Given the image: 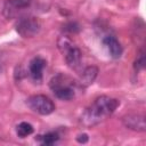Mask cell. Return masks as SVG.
Returning <instances> with one entry per match:
<instances>
[{
	"instance_id": "obj_3",
	"label": "cell",
	"mask_w": 146,
	"mask_h": 146,
	"mask_svg": "<svg viewBox=\"0 0 146 146\" xmlns=\"http://www.w3.org/2000/svg\"><path fill=\"white\" fill-rule=\"evenodd\" d=\"M27 106L35 113L41 115H49L55 111L54 102L44 95H33L26 100Z\"/></svg>"
},
{
	"instance_id": "obj_4",
	"label": "cell",
	"mask_w": 146,
	"mask_h": 146,
	"mask_svg": "<svg viewBox=\"0 0 146 146\" xmlns=\"http://www.w3.org/2000/svg\"><path fill=\"white\" fill-rule=\"evenodd\" d=\"M41 23L36 17H23L16 24L17 33L23 38H32L40 32Z\"/></svg>"
},
{
	"instance_id": "obj_14",
	"label": "cell",
	"mask_w": 146,
	"mask_h": 146,
	"mask_svg": "<svg viewBox=\"0 0 146 146\" xmlns=\"http://www.w3.org/2000/svg\"><path fill=\"white\" fill-rule=\"evenodd\" d=\"M65 30L70 31V32H76V31H79V26L75 23H68L67 25H65Z\"/></svg>"
},
{
	"instance_id": "obj_8",
	"label": "cell",
	"mask_w": 146,
	"mask_h": 146,
	"mask_svg": "<svg viewBox=\"0 0 146 146\" xmlns=\"http://www.w3.org/2000/svg\"><path fill=\"white\" fill-rule=\"evenodd\" d=\"M46 60L38 56V57H34L31 62H30V65H29V71H30V74L32 76V79L36 82L41 81L42 79V71L46 66Z\"/></svg>"
},
{
	"instance_id": "obj_11",
	"label": "cell",
	"mask_w": 146,
	"mask_h": 146,
	"mask_svg": "<svg viewBox=\"0 0 146 146\" xmlns=\"http://www.w3.org/2000/svg\"><path fill=\"white\" fill-rule=\"evenodd\" d=\"M33 127L32 124L27 123V122H21L17 127H16V133L18 137L21 138H25L27 136H30L33 132Z\"/></svg>"
},
{
	"instance_id": "obj_7",
	"label": "cell",
	"mask_w": 146,
	"mask_h": 146,
	"mask_svg": "<svg viewBox=\"0 0 146 146\" xmlns=\"http://www.w3.org/2000/svg\"><path fill=\"white\" fill-rule=\"evenodd\" d=\"M122 122L125 128L138 131V132H144L146 130V122H145V116L140 114H128L123 116Z\"/></svg>"
},
{
	"instance_id": "obj_10",
	"label": "cell",
	"mask_w": 146,
	"mask_h": 146,
	"mask_svg": "<svg viewBox=\"0 0 146 146\" xmlns=\"http://www.w3.org/2000/svg\"><path fill=\"white\" fill-rule=\"evenodd\" d=\"M97 74H98V68L94 65L91 66H88L86 67L83 71H82V74H81V79H80V84L83 86V87H88L90 86L95 79L97 78Z\"/></svg>"
},
{
	"instance_id": "obj_9",
	"label": "cell",
	"mask_w": 146,
	"mask_h": 146,
	"mask_svg": "<svg viewBox=\"0 0 146 146\" xmlns=\"http://www.w3.org/2000/svg\"><path fill=\"white\" fill-rule=\"evenodd\" d=\"M103 43L104 46L107 48L110 55L113 57V58H120L121 55H122V46L121 43L116 40V38L112 36V35H108V36H105L103 39Z\"/></svg>"
},
{
	"instance_id": "obj_12",
	"label": "cell",
	"mask_w": 146,
	"mask_h": 146,
	"mask_svg": "<svg viewBox=\"0 0 146 146\" xmlns=\"http://www.w3.org/2000/svg\"><path fill=\"white\" fill-rule=\"evenodd\" d=\"M40 139L43 145H52L59 139V136L57 132H47L43 136H40Z\"/></svg>"
},
{
	"instance_id": "obj_5",
	"label": "cell",
	"mask_w": 146,
	"mask_h": 146,
	"mask_svg": "<svg viewBox=\"0 0 146 146\" xmlns=\"http://www.w3.org/2000/svg\"><path fill=\"white\" fill-rule=\"evenodd\" d=\"M64 82L65 78L62 74H58L50 80V89L54 91L57 98L62 100H71L74 97V89L70 84H66Z\"/></svg>"
},
{
	"instance_id": "obj_2",
	"label": "cell",
	"mask_w": 146,
	"mask_h": 146,
	"mask_svg": "<svg viewBox=\"0 0 146 146\" xmlns=\"http://www.w3.org/2000/svg\"><path fill=\"white\" fill-rule=\"evenodd\" d=\"M58 47L62 52L65 55V60L68 67L76 70L81 63V51L78 47L73 46V43L66 36H62L58 41Z\"/></svg>"
},
{
	"instance_id": "obj_6",
	"label": "cell",
	"mask_w": 146,
	"mask_h": 146,
	"mask_svg": "<svg viewBox=\"0 0 146 146\" xmlns=\"http://www.w3.org/2000/svg\"><path fill=\"white\" fill-rule=\"evenodd\" d=\"M33 0H6L3 7L5 16L7 18H13L18 14V11L29 8Z\"/></svg>"
},
{
	"instance_id": "obj_15",
	"label": "cell",
	"mask_w": 146,
	"mask_h": 146,
	"mask_svg": "<svg viewBox=\"0 0 146 146\" xmlns=\"http://www.w3.org/2000/svg\"><path fill=\"white\" fill-rule=\"evenodd\" d=\"M76 140H78L79 143H82V144H84V143H87V141H88V136H87L86 133L79 135V136L76 137Z\"/></svg>"
},
{
	"instance_id": "obj_1",
	"label": "cell",
	"mask_w": 146,
	"mask_h": 146,
	"mask_svg": "<svg viewBox=\"0 0 146 146\" xmlns=\"http://www.w3.org/2000/svg\"><path fill=\"white\" fill-rule=\"evenodd\" d=\"M120 102L108 96H100L94 100V103L86 108L80 121L86 127H92L98 124L110 115L114 113Z\"/></svg>"
},
{
	"instance_id": "obj_13",
	"label": "cell",
	"mask_w": 146,
	"mask_h": 146,
	"mask_svg": "<svg viewBox=\"0 0 146 146\" xmlns=\"http://www.w3.org/2000/svg\"><path fill=\"white\" fill-rule=\"evenodd\" d=\"M145 63H146V60H145V54H144V51L141 50V51L138 54V56H137V58H136V60H135V64H133L135 70H137V71L144 70V68H145Z\"/></svg>"
}]
</instances>
